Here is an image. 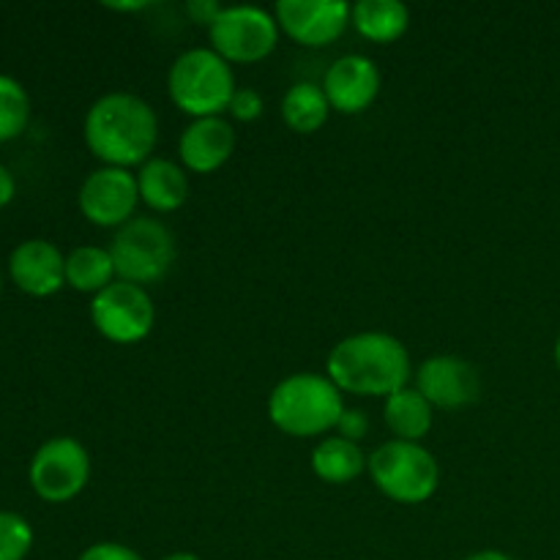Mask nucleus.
<instances>
[{"mask_svg": "<svg viewBox=\"0 0 560 560\" xmlns=\"http://www.w3.org/2000/svg\"><path fill=\"white\" fill-rule=\"evenodd\" d=\"M82 137L102 167H142L159 142L156 109L129 91H109L88 107Z\"/></svg>", "mask_w": 560, "mask_h": 560, "instance_id": "1", "label": "nucleus"}, {"mask_svg": "<svg viewBox=\"0 0 560 560\" xmlns=\"http://www.w3.org/2000/svg\"><path fill=\"white\" fill-rule=\"evenodd\" d=\"M408 348L386 331H359L339 339L326 359V375L342 394L386 399L413 381Z\"/></svg>", "mask_w": 560, "mask_h": 560, "instance_id": "2", "label": "nucleus"}, {"mask_svg": "<svg viewBox=\"0 0 560 560\" xmlns=\"http://www.w3.org/2000/svg\"><path fill=\"white\" fill-rule=\"evenodd\" d=\"M345 408V394L320 372H293L268 394V419L290 438H326Z\"/></svg>", "mask_w": 560, "mask_h": 560, "instance_id": "3", "label": "nucleus"}, {"mask_svg": "<svg viewBox=\"0 0 560 560\" xmlns=\"http://www.w3.org/2000/svg\"><path fill=\"white\" fill-rule=\"evenodd\" d=\"M235 88L233 66L211 47L184 49L167 71L170 102L191 120L228 113Z\"/></svg>", "mask_w": 560, "mask_h": 560, "instance_id": "4", "label": "nucleus"}, {"mask_svg": "<svg viewBox=\"0 0 560 560\" xmlns=\"http://www.w3.org/2000/svg\"><path fill=\"white\" fill-rule=\"evenodd\" d=\"M372 485L394 503L419 506L427 503L441 487V465L424 443L392 441L381 443L370 454L366 465Z\"/></svg>", "mask_w": 560, "mask_h": 560, "instance_id": "5", "label": "nucleus"}, {"mask_svg": "<svg viewBox=\"0 0 560 560\" xmlns=\"http://www.w3.org/2000/svg\"><path fill=\"white\" fill-rule=\"evenodd\" d=\"M109 255H113L118 279L148 288L167 277L178 257V244H175L173 230L164 222L135 217L124 228L115 230L109 241Z\"/></svg>", "mask_w": 560, "mask_h": 560, "instance_id": "6", "label": "nucleus"}, {"mask_svg": "<svg viewBox=\"0 0 560 560\" xmlns=\"http://www.w3.org/2000/svg\"><path fill=\"white\" fill-rule=\"evenodd\" d=\"M279 31L273 11L260 5H224L222 14L208 27V47L222 55L230 66L260 63L277 49Z\"/></svg>", "mask_w": 560, "mask_h": 560, "instance_id": "7", "label": "nucleus"}, {"mask_svg": "<svg viewBox=\"0 0 560 560\" xmlns=\"http://www.w3.org/2000/svg\"><path fill=\"white\" fill-rule=\"evenodd\" d=\"M27 481L44 503L74 501L91 481V454L71 435L49 438L33 454Z\"/></svg>", "mask_w": 560, "mask_h": 560, "instance_id": "8", "label": "nucleus"}, {"mask_svg": "<svg viewBox=\"0 0 560 560\" xmlns=\"http://www.w3.org/2000/svg\"><path fill=\"white\" fill-rule=\"evenodd\" d=\"M91 323L107 342L137 345L151 337L156 306L148 288L115 279L107 290L91 299Z\"/></svg>", "mask_w": 560, "mask_h": 560, "instance_id": "9", "label": "nucleus"}, {"mask_svg": "<svg viewBox=\"0 0 560 560\" xmlns=\"http://www.w3.org/2000/svg\"><path fill=\"white\" fill-rule=\"evenodd\" d=\"M77 206L82 217L96 228L120 230L135 219L137 206H140L137 175L120 167H96L82 180Z\"/></svg>", "mask_w": 560, "mask_h": 560, "instance_id": "10", "label": "nucleus"}, {"mask_svg": "<svg viewBox=\"0 0 560 560\" xmlns=\"http://www.w3.org/2000/svg\"><path fill=\"white\" fill-rule=\"evenodd\" d=\"M273 16L290 42L317 49L342 38L350 25V5L345 0H277Z\"/></svg>", "mask_w": 560, "mask_h": 560, "instance_id": "11", "label": "nucleus"}, {"mask_svg": "<svg viewBox=\"0 0 560 560\" xmlns=\"http://www.w3.org/2000/svg\"><path fill=\"white\" fill-rule=\"evenodd\" d=\"M413 386L432 408L459 410L481 399V375L470 361L459 355H430L413 372Z\"/></svg>", "mask_w": 560, "mask_h": 560, "instance_id": "12", "label": "nucleus"}, {"mask_svg": "<svg viewBox=\"0 0 560 560\" xmlns=\"http://www.w3.org/2000/svg\"><path fill=\"white\" fill-rule=\"evenodd\" d=\"M383 77L370 55L348 52L334 60L323 77V91L334 113L359 115L375 104Z\"/></svg>", "mask_w": 560, "mask_h": 560, "instance_id": "13", "label": "nucleus"}, {"mask_svg": "<svg viewBox=\"0 0 560 560\" xmlns=\"http://www.w3.org/2000/svg\"><path fill=\"white\" fill-rule=\"evenodd\" d=\"M9 277L25 295L47 299L66 284V255L47 238H27L9 257Z\"/></svg>", "mask_w": 560, "mask_h": 560, "instance_id": "14", "label": "nucleus"}, {"mask_svg": "<svg viewBox=\"0 0 560 560\" xmlns=\"http://www.w3.org/2000/svg\"><path fill=\"white\" fill-rule=\"evenodd\" d=\"M238 135L224 115L213 118H197L180 131L178 156L186 173L211 175L222 170L233 159Z\"/></svg>", "mask_w": 560, "mask_h": 560, "instance_id": "15", "label": "nucleus"}, {"mask_svg": "<svg viewBox=\"0 0 560 560\" xmlns=\"http://www.w3.org/2000/svg\"><path fill=\"white\" fill-rule=\"evenodd\" d=\"M140 202L153 213H173L189 200V173L167 156H153L137 170Z\"/></svg>", "mask_w": 560, "mask_h": 560, "instance_id": "16", "label": "nucleus"}, {"mask_svg": "<svg viewBox=\"0 0 560 560\" xmlns=\"http://www.w3.org/2000/svg\"><path fill=\"white\" fill-rule=\"evenodd\" d=\"M310 465L312 474L320 481H326L331 487H345L353 485L359 476L366 474L370 457L361 448V443H353L339 435H326L312 448Z\"/></svg>", "mask_w": 560, "mask_h": 560, "instance_id": "17", "label": "nucleus"}, {"mask_svg": "<svg viewBox=\"0 0 560 560\" xmlns=\"http://www.w3.org/2000/svg\"><path fill=\"white\" fill-rule=\"evenodd\" d=\"M383 421L397 441L421 443L435 427V408L416 386L383 399Z\"/></svg>", "mask_w": 560, "mask_h": 560, "instance_id": "18", "label": "nucleus"}, {"mask_svg": "<svg viewBox=\"0 0 560 560\" xmlns=\"http://www.w3.org/2000/svg\"><path fill=\"white\" fill-rule=\"evenodd\" d=\"M350 25L375 44H394L408 33L410 11L399 0H359L350 5Z\"/></svg>", "mask_w": 560, "mask_h": 560, "instance_id": "19", "label": "nucleus"}, {"mask_svg": "<svg viewBox=\"0 0 560 560\" xmlns=\"http://www.w3.org/2000/svg\"><path fill=\"white\" fill-rule=\"evenodd\" d=\"M115 279H118V271H115L107 246L85 244L66 255V284L77 293H88L93 299L107 290Z\"/></svg>", "mask_w": 560, "mask_h": 560, "instance_id": "20", "label": "nucleus"}, {"mask_svg": "<svg viewBox=\"0 0 560 560\" xmlns=\"http://www.w3.org/2000/svg\"><path fill=\"white\" fill-rule=\"evenodd\" d=\"M331 113L334 109L328 104L326 91H323V85H315V82H295L282 96V120L295 135H315V131H320Z\"/></svg>", "mask_w": 560, "mask_h": 560, "instance_id": "21", "label": "nucleus"}, {"mask_svg": "<svg viewBox=\"0 0 560 560\" xmlns=\"http://www.w3.org/2000/svg\"><path fill=\"white\" fill-rule=\"evenodd\" d=\"M31 124V96L25 85L9 74H0V142L22 137Z\"/></svg>", "mask_w": 560, "mask_h": 560, "instance_id": "22", "label": "nucleus"}, {"mask_svg": "<svg viewBox=\"0 0 560 560\" xmlns=\"http://www.w3.org/2000/svg\"><path fill=\"white\" fill-rule=\"evenodd\" d=\"M31 550V523L16 512H0V560H25Z\"/></svg>", "mask_w": 560, "mask_h": 560, "instance_id": "23", "label": "nucleus"}, {"mask_svg": "<svg viewBox=\"0 0 560 560\" xmlns=\"http://www.w3.org/2000/svg\"><path fill=\"white\" fill-rule=\"evenodd\" d=\"M262 107H266V102H262L260 91H255V88L249 85H238L233 98H230L228 115L233 120H238V124H252V120L260 118Z\"/></svg>", "mask_w": 560, "mask_h": 560, "instance_id": "24", "label": "nucleus"}, {"mask_svg": "<svg viewBox=\"0 0 560 560\" xmlns=\"http://www.w3.org/2000/svg\"><path fill=\"white\" fill-rule=\"evenodd\" d=\"M77 560H142V556L124 541H96L85 547Z\"/></svg>", "mask_w": 560, "mask_h": 560, "instance_id": "25", "label": "nucleus"}, {"mask_svg": "<svg viewBox=\"0 0 560 560\" xmlns=\"http://www.w3.org/2000/svg\"><path fill=\"white\" fill-rule=\"evenodd\" d=\"M366 432H370V419H366L364 410L345 408L342 419H339V424H337V435L348 438V441H353V443H361L366 438Z\"/></svg>", "mask_w": 560, "mask_h": 560, "instance_id": "26", "label": "nucleus"}, {"mask_svg": "<svg viewBox=\"0 0 560 560\" xmlns=\"http://www.w3.org/2000/svg\"><path fill=\"white\" fill-rule=\"evenodd\" d=\"M222 9L224 5L217 3V0H186V14H189V20L197 22V25H206V31L222 14Z\"/></svg>", "mask_w": 560, "mask_h": 560, "instance_id": "27", "label": "nucleus"}, {"mask_svg": "<svg viewBox=\"0 0 560 560\" xmlns=\"http://www.w3.org/2000/svg\"><path fill=\"white\" fill-rule=\"evenodd\" d=\"M16 195V180L11 175V170L5 164H0V208L9 206Z\"/></svg>", "mask_w": 560, "mask_h": 560, "instance_id": "28", "label": "nucleus"}, {"mask_svg": "<svg viewBox=\"0 0 560 560\" xmlns=\"http://www.w3.org/2000/svg\"><path fill=\"white\" fill-rule=\"evenodd\" d=\"M463 560H517V558H512L509 552H501V550H479V552H470V556H465Z\"/></svg>", "mask_w": 560, "mask_h": 560, "instance_id": "29", "label": "nucleus"}, {"mask_svg": "<svg viewBox=\"0 0 560 560\" xmlns=\"http://www.w3.org/2000/svg\"><path fill=\"white\" fill-rule=\"evenodd\" d=\"M104 5L113 11H142V9H148L151 3H104Z\"/></svg>", "mask_w": 560, "mask_h": 560, "instance_id": "30", "label": "nucleus"}, {"mask_svg": "<svg viewBox=\"0 0 560 560\" xmlns=\"http://www.w3.org/2000/svg\"><path fill=\"white\" fill-rule=\"evenodd\" d=\"M162 560H202V558L195 556V552H173V556H167Z\"/></svg>", "mask_w": 560, "mask_h": 560, "instance_id": "31", "label": "nucleus"}, {"mask_svg": "<svg viewBox=\"0 0 560 560\" xmlns=\"http://www.w3.org/2000/svg\"><path fill=\"white\" fill-rule=\"evenodd\" d=\"M556 366H558V372H560V334H558V339H556Z\"/></svg>", "mask_w": 560, "mask_h": 560, "instance_id": "32", "label": "nucleus"}, {"mask_svg": "<svg viewBox=\"0 0 560 560\" xmlns=\"http://www.w3.org/2000/svg\"><path fill=\"white\" fill-rule=\"evenodd\" d=\"M0 284H3V273H0Z\"/></svg>", "mask_w": 560, "mask_h": 560, "instance_id": "33", "label": "nucleus"}]
</instances>
